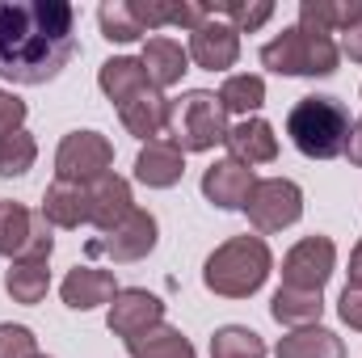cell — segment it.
Masks as SVG:
<instances>
[{
	"label": "cell",
	"mask_w": 362,
	"mask_h": 358,
	"mask_svg": "<svg viewBox=\"0 0 362 358\" xmlns=\"http://www.w3.org/2000/svg\"><path fill=\"white\" fill-rule=\"evenodd\" d=\"M219 101H223L228 114L253 118V110L266 105V81H262V76H249V72H245V76H228L223 89H219Z\"/></svg>",
	"instance_id": "83f0119b"
},
{
	"label": "cell",
	"mask_w": 362,
	"mask_h": 358,
	"mask_svg": "<svg viewBox=\"0 0 362 358\" xmlns=\"http://www.w3.org/2000/svg\"><path fill=\"white\" fill-rule=\"evenodd\" d=\"M131 13L144 30H160V25H181V30H198L211 17V4L198 0H131Z\"/></svg>",
	"instance_id": "2e32d148"
},
{
	"label": "cell",
	"mask_w": 362,
	"mask_h": 358,
	"mask_svg": "<svg viewBox=\"0 0 362 358\" xmlns=\"http://www.w3.org/2000/svg\"><path fill=\"white\" fill-rule=\"evenodd\" d=\"M34 236V215L21 202L0 198V258H21Z\"/></svg>",
	"instance_id": "4316f807"
},
{
	"label": "cell",
	"mask_w": 362,
	"mask_h": 358,
	"mask_svg": "<svg viewBox=\"0 0 362 358\" xmlns=\"http://www.w3.org/2000/svg\"><path fill=\"white\" fill-rule=\"evenodd\" d=\"M181 152H206L228 139V110L219 93L189 89L169 101V131H165Z\"/></svg>",
	"instance_id": "277c9868"
},
{
	"label": "cell",
	"mask_w": 362,
	"mask_h": 358,
	"mask_svg": "<svg viewBox=\"0 0 362 358\" xmlns=\"http://www.w3.org/2000/svg\"><path fill=\"white\" fill-rule=\"evenodd\" d=\"M333 266H337L333 241L329 236H303L282 258V287H291V291H325Z\"/></svg>",
	"instance_id": "30bf717a"
},
{
	"label": "cell",
	"mask_w": 362,
	"mask_h": 358,
	"mask_svg": "<svg viewBox=\"0 0 362 358\" xmlns=\"http://www.w3.org/2000/svg\"><path fill=\"white\" fill-rule=\"evenodd\" d=\"M337 312H341V321H346L350 329H358V333H362V291H358V287H346V291H341Z\"/></svg>",
	"instance_id": "e575fe53"
},
{
	"label": "cell",
	"mask_w": 362,
	"mask_h": 358,
	"mask_svg": "<svg viewBox=\"0 0 362 358\" xmlns=\"http://www.w3.org/2000/svg\"><path fill=\"white\" fill-rule=\"evenodd\" d=\"M181 173H185V152H181L169 135L152 139V144L139 152V161H135V178L144 181V185H152V190L177 185Z\"/></svg>",
	"instance_id": "e0dca14e"
},
{
	"label": "cell",
	"mask_w": 362,
	"mask_h": 358,
	"mask_svg": "<svg viewBox=\"0 0 362 358\" xmlns=\"http://www.w3.org/2000/svg\"><path fill=\"white\" fill-rule=\"evenodd\" d=\"M51 249H55V236H51V224L38 215L34 219V236H30V245H25V253L21 258H13V266L4 274V291L13 295V304H38L42 295H47V287H51Z\"/></svg>",
	"instance_id": "8992f818"
},
{
	"label": "cell",
	"mask_w": 362,
	"mask_h": 358,
	"mask_svg": "<svg viewBox=\"0 0 362 358\" xmlns=\"http://www.w3.org/2000/svg\"><path fill=\"white\" fill-rule=\"evenodd\" d=\"M346 156H350V165H358L362 169V118L350 122V139H346Z\"/></svg>",
	"instance_id": "8d00e7d4"
},
{
	"label": "cell",
	"mask_w": 362,
	"mask_h": 358,
	"mask_svg": "<svg viewBox=\"0 0 362 358\" xmlns=\"http://www.w3.org/2000/svg\"><path fill=\"white\" fill-rule=\"evenodd\" d=\"M341 51H346L354 64H362V17H358V21H350V25L341 30Z\"/></svg>",
	"instance_id": "d590c367"
},
{
	"label": "cell",
	"mask_w": 362,
	"mask_h": 358,
	"mask_svg": "<svg viewBox=\"0 0 362 358\" xmlns=\"http://www.w3.org/2000/svg\"><path fill=\"white\" fill-rule=\"evenodd\" d=\"M97 21H101V34H105L110 42H135V38L148 34V30L135 21L131 4H122V0H105V4L97 8Z\"/></svg>",
	"instance_id": "4dcf8cb0"
},
{
	"label": "cell",
	"mask_w": 362,
	"mask_h": 358,
	"mask_svg": "<svg viewBox=\"0 0 362 358\" xmlns=\"http://www.w3.org/2000/svg\"><path fill=\"white\" fill-rule=\"evenodd\" d=\"M131 211H135V202H131V181L127 178L105 173L101 181H93L89 185V224L101 228V236L114 232Z\"/></svg>",
	"instance_id": "5bb4252c"
},
{
	"label": "cell",
	"mask_w": 362,
	"mask_h": 358,
	"mask_svg": "<svg viewBox=\"0 0 362 358\" xmlns=\"http://www.w3.org/2000/svg\"><path fill=\"white\" fill-rule=\"evenodd\" d=\"M21 122H25V101L0 89V139L13 135V131H21Z\"/></svg>",
	"instance_id": "836d02e7"
},
{
	"label": "cell",
	"mask_w": 362,
	"mask_h": 358,
	"mask_svg": "<svg viewBox=\"0 0 362 358\" xmlns=\"http://www.w3.org/2000/svg\"><path fill=\"white\" fill-rule=\"evenodd\" d=\"M59 291H64V304H68L72 312H89V308L110 304V299L118 295V282H114L110 270L76 266V270H68V278H64Z\"/></svg>",
	"instance_id": "ffe728a7"
},
{
	"label": "cell",
	"mask_w": 362,
	"mask_h": 358,
	"mask_svg": "<svg viewBox=\"0 0 362 358\" xmlns=\"http://www.w3.org/2000/svg\"><path fill=\"white\" fill-rule=\"evenodd\" d=\"M97 85H101V93H105L114 105H127L131 97H139L144 89H152V81H148L144 64H139V59H127V55L105 59V64H101V72H97Z\"/></svg>",
	"instance_id": "603a6c76"
},
{
	"label": "cell",
	"mask_w": 362,
	"mask_h": 358,
	"mask_svg": "<svg viewBox=\"0 0 362 358\" xmlns=\"http://www.w3.org/2000/svg\"><path fill=\"white\" fill-rule=\"evenodd\" d=\"M105 321H110V333L114 337L131 342V337L165 325V304L152 291H144V287H118V295L110 299V316Z\"/></svg>",
	"instance_id": "8fae6325"
},
{
	"label": "cell",
	"mask_w": 362,
	"mask_h": 358,
	"mask_svg": "<svg viewBox=\"0 0 362 358\" xmlns=\"http://www.w3.org/2000/svg\"><path fill=\"white\" fill-rule=\"evenodd\" d=\"M262 64L278 76H333L341 64V51L333 38H316V34H303L299 25H291L262 47Z\"/></svg>",
	"instance_id": "5b68a950"
},
{
	"label": "cell",
	"mask_w": 362,
	"mask_h": 358,
	"mask_svg": "<svg viewBox=\"0 0 362 358\" xmlns=\"http://www.w3.org/2000/svg\"><path fill=\"white\" fill-rule=\"evenodd\" d=\"M274 270V258H270V245L262 236H232L223 241L206 266H202V282L223 295V299H249L253 291H262V282L270 278Z\"/></svg>",
	"instance_id": "7a4b0ae2"
},
{
	"label": "cell",
	"mask_w": 362,
	"mask_h": 358,
	"mask_svg": "<svg viewBox=\"0 0 362 358\" xmlns=\"http://www.w3.org/2000/svg\"><path fill=\"white\" fill-rule=\"evenodd\" d=\"M127 350H131V358H194V342H189L181 329L156 325V329L131 337Z\"/></svg>",
	"instance_id": "484cf974"
},
{
	"label": "cell",
	"mask_w": 362,
	"mask_h": 358,
	"mask_svg": "<svg viewBox=\"0 0 362 358\" xmlns=\"http://www.w3.org/2000/svg\"><path fill=\"white\" fill-rule=\"evenodd\" d=\"M139 64H144V72H148V81H152L156 89H169V85H177L181 76L189 72V51L181 47L177 38L156 34V38H148V42H144Z\"/></svg>",
	"instance_id": "d6986e66"
},
{
	"label": "cell",
	"mask_w": 362,
	"mask_h": 358,
	"mask_svg": "<svg viewBox=\"0 0 362 358\" xmlns=\"http://www.w3.org/2000/svg\"><path fill=\"white\" fill-rule=\"evenodd\" d=\"M38 358H42V354H38Z\"/></svg>",
	"instance_id": "f35d334b"
},
{
	"label": "cell",
	"mask_w": 362,
	"mask_h": 358,
	"mask_svg": "<svg viewBox=\"0 0 362 358\" xmlns=\"http://www.w3.org/2000/svg\"><path fill=\"white\" fill-rule=\"evenodd\" d=\"M76 55V8L68 0H0V76L47 85Z\"/></svg>",
	"instance_id": "6da1fadb"
},
{
	"label": "cell",
	"mask_w": 362,
	"mask_h": 358,
	"mask_svg": "<svg viewBox=\"0 0 362 358\" xmlns=\"http://www.w3.org/2000/svg\"><path fill=\"white\" fill-rule=\"evenodd\" d=\"M34 161H38V144L30 131H13L0 139V178H21L34 169Z\"/></svg>",
	"instance_id": "f546056e"
},
{
	"label": "cell",
	"mask_w": 362,
	"mask_h": 358,
	"mask_svg": "<svg viewBox=\"0 0 362 358\" xmlns=\"http://www.w3.org/2000/svg\"><path fill=\"white\" fill-rule=\"evenodd\" d=\"M358 17H362V0H354V4H346V0H303L299 4V30L316 34V38H329V34L346 30Z\"/></svg>",
	"instance_id": "7402d4cb"
},
{
	"label": "cell",
	"mask_w": 362,
	"mask_h": 358,
	"mask_svg": "<svg viewBox=\"0 0 362 358\" xmlns=\"http://www.w3.org/2000/svg\"><path fill=\"white\" fill-rule=\"evenodd\" d=\"M156 215L152 211H131L114 232H105V236H93L89 245V258H110V262H144L152 249H156Z\"/></svg>",
	"instance_id": "9c48e42d"
},
{
	"label": "cell",
	"mask_w": 362,
	"mask_h": 358,
	"mask_svg": "<svg viewBox=\"0 0 362 358\" xmlns=\"http://www.w3.org/2000/svg\"><path fill=\"white\" fill-rule=\"evenodd\" d=\"M189 59L198 64V68H206V72H228L236 59H240V34L223 21V17H206L194 34H189Z\"/></svg>",
	"instance_id": "7c38bea8"
},
{
	"label": "cell",
	"mask_w": 362,
	"mask_h": 358,
	"mask_svg": "<svg viewBox=\"0 0 362 358\" xmlns=\"http://www.w3.org/2000/svg\"><path fill=\"white\" fill-rule=\"evenodd\" d=\"M320 312H325L320 291H291V287H278L274 299H270V316L278 325H291V329L320 325Z\"/></svg>",
	"instance_id": "cb8c5ba5"
},
{
	"label": "cell",
	"mask_w": 362,
	"mask_h": 358,
	"mask_svg": "<svg viewBox=\"0 0 362 358\" xmlns=\"http://www.w3.org/2000/svg\"><path fill=\"white\" fill-rule=\"evenodd\" d=\"M245 211H249V224L257 232H282L303 215V190L286 178H266L253 185Z\"/></svg>",
	"instance_id": "ba28073f"
},
{
	"label": "cell",
	"mask_w": 362,
	"mask_h": 358,
	"mask_svg": "<svg viewBox=\"0 0 362 358\" xmlns=\"http://www.w3.org/2000/svg\"><path fill=\"white\" fill-rule=\"evenodd\" d=\"M253 169L249 165H240V161H215L206 173H202V194L215 202V207H223V211H245V202H249V194H253Z\"/></svg>",
	"instance_id": "4fadbf2b"
},
{
	"label": "cell",
	"mask_w": 362,
	"mask_h": 358,
	"mask_svg": "<svg viewBox=\"0 0 362 358\" xmlns=\"http://www.w3.org/2000/svg\"><path fill=\"white\" fill-rule=\"evenodd\" d=\"M118 118H122V127L135 135V139H160L165 131H169V97L156 89H144L139 97H131L127 105H118Z\"/></svg>",
	"instance_id": "9a60e30c"
},
{
	"label": "cell",
	"mask_w": 362,
	"mask_h": 358,
	"mask_svg": "<svg viewBox=\"0 0 362 358\" xmlns=\"http://www.w3.org/2000/svg\"><path fill=\"white\" fill-rule=\"evenodd\" d=\"M291 144L312 161H333L350 139V110L337 97H299L286 114Z\"/></svg>",
	"instance_id": "3957f363"
},
{
	"label": "cell",
	"mask_w": 362,
	"mask_h": 358,
	"mask_svg": "<svg viewBox=\"0 0 362 358\" xmlns=\"http://www.w3.org/2000/svg\"><path fill=\"white\" fill-rule=\"evenodd\" d=\"M278 358H346V342L333 329L308 325V329H291L278 342Z\"/></svg>",
	"instance_id": "d4e9b609"
},
{
	"label": "cell",
	"mask_w": 362,
	"mask_h": 358,
	"mask_svg": "<svg viewBox=\"0 0 362 358\" xmlns=\"http://www.w3.org/2000/svg\"><path fill=\"white\" fill-rule=\"evenodd\" d=\"M51 228H81L89 224V185H68L55 181L42 194V211H38Z\"/></svg>",
	"instance_id": "44dd1931"
},
{
	"label": "cell",
	"mask_w": 362,
	"mask_h": 358,
	"mask_svg": "<svg viewBox=\"0 0 362 358\" xmlns=\"http://www.w3.org/2000/svg\"><path fill=\"white\" fill-rule=\"evenodd\" d=\"M228 152H232V161H240V165H270L274 156H278V139H274V127L266 118H245V122H236V127H228Z\"/></svg>",
	"instance_id": "ac0fdd59"
},
{
	"label": "cell",
	"mask_w": 362,
	"mask_h": 358,
	"mask_svg": "<svg viewBox=\"0 0 362 358\" xmlns=\"http://www.w3.org/2000/svg\"><path fill=\"white\" fill-rule=\"evenodd\" d=\"M350 287L362 291V241L354 245V253H350Z\"/></svg>",
	"instance_id": "74e56055"
},
{
	"label": "cell",
	"mask_w": 362,
	"mask_h": 358,
	"mask_svg": "<svg viewBox=\"0 0 362 358\" xmlns=\"http://www.w3.org/2000/svg\"><path fill=\"white\" fill-rule=\"evenodd\" d=\"M110 165H114V144L101 131H72L55 152V173L68 185H93L110 173Z\"/></svg>",
	"instance_id": "52a82bcc"
},
{
	"label": "cell",
	"mask_w": 362,
	"mask_h": 358,
	"mask_svg": "<svg viewBox=\"0 0 362 358\" xmlns=\"http://www.w3.org/2000/svg\"><path fill=\"white\" fill-rule=\"evenodd\" d=\"M211 13L223 17L236 34H245V30L253 34L257 25H266V21L274 17V4L270 0H257V4H236V0H228V4H211Z\"/></svg>",
	"instance_id": "1f68e13d"
},
{
	"label": "cell",
	"mask_w": 362,
	"mask_h": 358,
	"mask_svg": "<svg viewBox=\"0 0 362 358\" xmlns=\"http://www.w3.org/2000/svg\"><path fill=\"white\" fill-rule=\"evenodd\" d=\"M211 358H266V342L245 325H223L211 337Z\"/></svg>",
	"instance_id": "f1b7e54d"
},
{
	"label": "cell",
	"mask_w": 362,
	"mask_h": 358,
	"mask_svg": "<svg viewBox=\"0 0 362 358\" xmlns=\"http://www.w3.org/2000/svg\"><path fill=\"white\" fill-rule=\"evenodd\" d=\"M0 358H38V342L25 325H0Z\"/></svg>",
	"instance_id": "d6a6232c"
}]
</instances>
